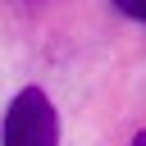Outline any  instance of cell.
<instances>
[{"label": "cell", "instance_id": "3", "mask_svg": "<svg viewBox=\"0 0 146 146\" xmlns=\"http://www.w3.org/2000/svg\"><path fill=\"white\" fill-rule=\"evenodd\" d=\"M132 146H146V132H137V137H132Z\"/></svg>", "mask_w": 146, "mask_h": 146}, {"label": "cell", "instance_id": "1", "mask_svg": "<svg viewBox=\"0 0 146 146\" xmlns=\"http://www.w3.org/2000/svg\"><path fill=\"white\" fill-rule=\"evenodd\" d=\"M5 146H59V114L41 87H23L5 110Z\"/></svg>", "mask_w": 146, "mask_h": 146}, {"label": "cell", "instance_id": "2", "mask_svg": "<svg viewBox=\"0 0 146 146\" xmlns=\"http://www.w3.org/2000/svg\"><path fill=\"white\" fill-rule=\"evenodd\" d=\"M128 18H137V23H146V0H114Z\"/></svg>", "mask_w": 146, "mask_h": 146}]
</instances>
